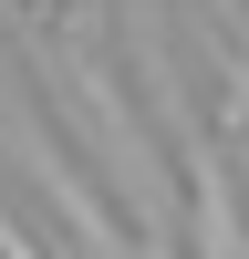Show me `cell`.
Wrapping results in <instances>:
<instances>
[{"mask_svg": "<svg viewBox=\"0 0 249 259\" xmlns=\"http://www.w3.org/2000/svg\"><path fill=\"white\" fill-rule=\"evenodd\" d=\"M0 259H52V249H42V239H31V228H21V218H11V207H0Z\"/></svg>", "mask_w": 249, "mask_h": 259, "instance_id": "3", "label": "cell"}, {"mask_svg": "<svg viewBox=\"0 0 249 259\" xmlns=\"http://www.w3.org/2000/svg\"><path fill=\"white\" fill-rule=\"evenodd\" d=\"M145 73H156L166 145H177L166 166L187 177V239H197V259H249V218H239V187H228V145H218V124L177 94V73H166V62H145Z\"/></svg>", "mask_w": 249, "mask_h": 259, "instance_id": "1", "label": "cell"}, {"mask_svg": "<svg viewBox=\"0 0 249 259\" xmlns=\"http://www.w3.org/2000/svg\"><path fill=\"white\" fill-rule=\"evenodd\" d=\"M11 156H21V177L42 187V207L73 228V249H83V259H135L124 218H114V207H104L94 187L73 177V145H62V124H52V114H31V124H21V135H11Z\"/></svg>", "mask_w": 249, "mask_h": 259, "instance_id": "2", "label": "cell"}]
</instances>
